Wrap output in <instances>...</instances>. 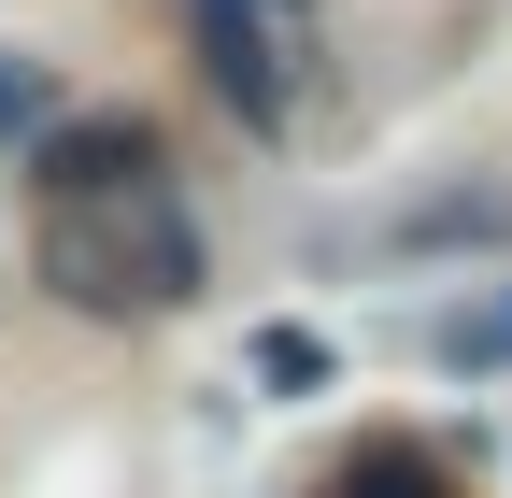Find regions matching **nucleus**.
<instances>
[{
  "label": "nucleus",
  "instance_id": "nucleus-1",
  "mask_svg": "<svg viewBox=\"0 0 512 498\" xmlns=\"http://www.w3.org/2000/svg\"><path fill=\"white\" fill-rule=\"evenodd\" d=\"M43 271H57V299H86V314H128V299H200V242H185V214L157 200V185H128L114 228H86L72 200H57Z\"/></svg>",
  "mask_w": 512,
  "mask_h": 498
},
{
  "label": "nucleus",
  "instance_id": "nucleus-2",
  "mask_svg": "<svg viewBox=\"0 0 512 498\" xmlns=\"http://www.w3.org/2000/svg\"><path fill=\"white\" fill-rule=\"evenodd\" d=\"M185 29H200V72L256 114V129H285V29L256 15V0H185Z\"/></svg>",
  "mask_w": 512,
  "mask_h": 498
},
{
  "label": "nucleus",
  "instance_id": "nucleus-4",
  "mask_svg": "<svg viewBox=\"0 0 512 498\" xmlns=\"http://www.w3.org/2000/svg\"><path fill=\"white\" fill-rule=\"evenodd\" d=\"M313 498H456V484H441V456H413V442H356Z\"/></svg>",
  "mask_w": 512,
  "mask_h": 498
},
{
  "label": "nucleus",
  "instance_id": "nucleus-3",
  "mask_svg": "<svg viewBox=\"0 0 512 498\" xmlns=\"http://www.w3.org/2000/svg\"><path fill=\"white\" fill-rule=\"evenodd\" d=\"M43 185L57 200H128V185H157V129L143 114H72V129H43Z\"/></svg>",
  "mask_w": 512,
  "mask_h": 498
},
{
  "label": "nucleus",
  "instance_id": "nucleus-6",
  "mask_svg": "<svg viewBox=\"0 0 512 498\" xmlns=\"http://www.w3.org/2000/svg\"><path fill=\"white\" fill-rule=\"evenodd\" d=\"M441 356H456V370H484V356H512V314H456V328H441Z\"/></svg>",
  "mask_w": 512,
  "mask_h": 498
},
{
  "label": "nucleus",
  "instance_id": "nucleus-5",
  "mask_svg": "<svg viewBox=\"0 0 512 498\" xmlns=\"http://www.w3.org/2000/svg\"><path fill=\"white\" fill-rule=\"evenodd\" d=\"M0 129H15V143L57 129V72H43V57H0Z\"/></svg>",
  "mask_w": 512,
  "mask_h": 498
}]
</instances>
